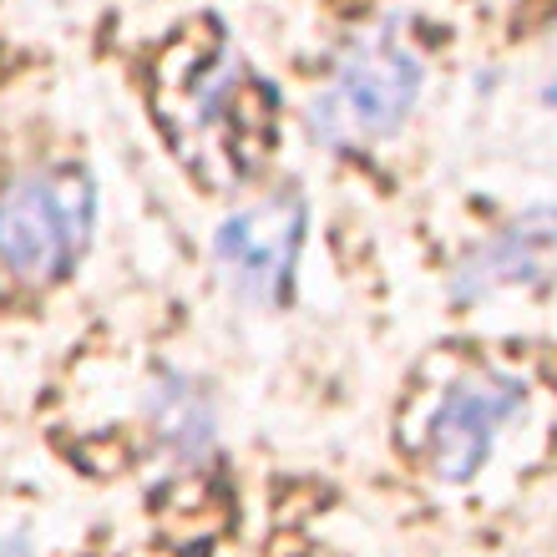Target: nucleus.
<instances>
[{"label":"nucleus","instance_id":"nucleus-7","mask_svg":"<svg viewBox=\"0 0 557 557\" xmlns=\"http://www.w3.org/2000/svg\"><path fill=\"white\" fill-rule=\"evenodd\" d=\"M147 425H152L162 451L177 456V461L208 456L213 431H219L208 391L193 375H183V370H162L152 381V391H147Z\"/></svg>","mask_w":557,"mask_h":557},{"label":"nucleus","instance_id":"nucleus-5","mask_svg":"<svg viewBox=\"0 0 557 557\" xmlns=\"http://www.w3.org/2000/svg\"><path fill=\"white\" fill-rule=\"evenodd\" d=\"M528 385L507 370H467L456 375L425 416V467L446 486L471 482L492 461L502 431L517 421Z\"/></svg>","mask_w":557,"mask_h":557},{"label":"nucleus","instance_id":"nucleus-3","mask_svg":"<svg viewBox=\"0 0 557 557\" xmlns=\"http://www.w3.org/2000/svg\"><path fill=\"white\" fill-rule=\"evenodd\" d=\"M425 87V61L396 30H370L339 51L330 82L309 102V133L324 147H375L411 122Z\"/></svg>","mask_w":557,"mask_h":557},{"label":"nucleus","instance_id":"nucleus-1","mask_svg":"<svg viewBox=\"0 0 557 557\" xmlns=\"http://www.w3.org/2000/svg\"><path fill=\"white\" fill-rule=\"evenodd\" d=\"M152 112L177 158L208 188H228L269 158L274 91L249 72L223 30H183L158 61Z\"/></svg>","mask_w":557,"mask_h":557},{"label":"nucleus","instance_id":"nucleus-9","mask_svg":"<svg viewBox=\"0 0 557 557\" xmlns=\"http://www.w3.org/2000/svg\"><path fill=\"white\" fill-rule=\"evenodd\" d=\"M547 102H557V76H553V87H547Z\"/></svg>","mask_w":557,"mask_h":557},{"label":"nucleus","instance_id":"nucleus-8","mask_svg":"<svg viewBox=\"0 0 557 557\" xmlns=\"http://www.w3.org/2000/svg\"><path fill=\"white\" fill-rule=\"evenodd\" d=\"M0 557H36L26 532H11V537H0Z\"/></svg>","mask_w":557,"mask_h":557},{"label":"nucleus","instance_id":"nucleus-6","mask_svg":"<svg viewBox=\"0 0 557 557\" xmlns=\"http://www.w3.org/2000/svg\"><path fill=\"white\" fill-rule=\"evenodd\" d=\"M553 278H557V208H528L507 228L482 238L456 264L451 294L461 305H476V299H497V294L543 289Z\"/></svg>","mask_w":557,"mask_h":557},{"label":"nucleus","instance_id":"nucleus-4","mask_svg":"<svg viewBox=\"0 0 557 557\" xmlns=\"http://www.w3.org/2000/svg\"><path fill=\"white\" fill-rule=\"evenodd\" d=\"M309 234V203L294 183L259 193L249 203L228 213L213 234V264H219L223 289L244 309H284L299 274V253Z\"/></svg>","mask_w":557,"mask_h":557},{"label":"nucleus","instance_id":"nucleus-2","mask_svg":"<svg viewBox=\"0 0 557 557\" xmlns=\"http://www.w3.org/2000/svg\"><path fill=\"white\" fill-rule=\"evenodd\" d=\"M97 228V183L76 162H36L0 183V278L51 294L76 274Z\"/></svg>","mask_w":557,"mask_h":557}]
</instances>
